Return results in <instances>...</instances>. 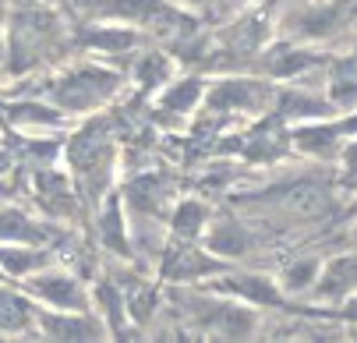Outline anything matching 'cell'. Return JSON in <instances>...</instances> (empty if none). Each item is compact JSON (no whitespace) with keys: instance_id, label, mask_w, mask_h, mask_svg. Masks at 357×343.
I'll return each instance as SVG.
<instances>
[{"instance_id":"obj_1","label":"cell","mask_w":357,"mask_h":343,"mask_svg":"<svg viewBox=\"0 0 357 343\" xmlns=\"http://www.w3.org/2000/svg\"><path fill=\"white\" fill-rule=\"evenodd\" d=\"M25 294H32L36 301L57 312H89V290L68 269H57L54 262L25 276Z\"/></svg>"},{"instance_id":"obj_2","label":"cell","mask_w":357,"mask_h":343,"mask_svg":"<svg viewBox=\"0 0 357 343\" xmlns=\"http://www.w3.org/2000/svg\"><path fill=\"white\" fill-rule=\"evenodd\" d=\"M357 287V255H343V259H333L319 269L312 290L315 298L322 301H347Z\"/></svg>"},{"instance_id":"obj_3","label":"cell","mask_w":357,"mask_h":343,"mask_svg":"<svg viewBox=\"0 0 357 343\" xmlns=\"http://www.w3.org/2000/svg\"><path fill=\"white\" fill-rule=\"evenodd\" d=\"M36 329H43L50 340H89V336H99V322H92L89 312H39L36 319Z\"/></svg>"},{"instance_id":"obj_4","label":"cell","mask_w":357,"mask_h":343,"mask_svg":"<svg viewBox=\"0 0 357 343\" xmlns=\"http://www.w3.org/2000/svg\"><path fill=\"white\" fill-rule=\"evenodd\" d=\"M227 294H234V298H241L244 305H280L283 301V294L280 287L269 280V276H255V273H241V276H230L223 283Z\"/></svg>"},{"instance_id":"obj_5","label":"cell","mask_w":357,"mask_h":343,"mask_svg":"<svg viewBox=\"0 0 357 343\" xmlns=\"http://www.w3.org/2000/svg\"><path fill=\"white\" fill-rule=\"evenodd\" d=\"M329 107L336 110L357 107V57H340L329 64Z\"/></svg>"},{"instance_id":"obj_6","label":"cell","mask_w":357,"mask_h":343,"mask_svg":"<svg viewBox=\"0 0 357 343\" xmlns=\"http://www.w3.org/2000/svg\"><path fill=\"white\" fill-rule=\"evenodd\" d=\"M50 262H54V259H50L46 252H39L36 244H0V273H4V276L25 280L36 269L50 266Z\"/></svg>"},{"instance_id":"obj_7","label":"cell","mask_w":357,"mask_h":343,"mask_svg":"<svg viewBox=\"0 0 357 343\" xmlns=\"http://www.w3.org/2000/svg\"><path fill=\"white\" fill-rule=\"evenodd\" d=\"M36 305L25 298V294H11V290H0V333H11L22 336L29 329H36Z\"/></svg>"},{"instance_id":"obj_8","label":"cell","mask_w":357,"mask_h":343,"mask_svg":"<svg viewBox=\"0 0 357 343\" xmlns=\"http://www.w3.org/2000/svg\"><path fill=\"white\" fill-rule=\"evenodd\" d=\"M206 248L213 255H220V259H241L248 252V234L237 223H216L206 234Z\"/></svg>"},{"instance_id":"obj_9","label":"cell","mask_w":357,"mask_h":343,"mask_svg":"<svg viewBox=\"0 0 357 343\" xmlns=\"http://www.w3.org/2000/svg\"><path fill=\"white\" fill-rule=\"evenodd\" d=\"M213 329L227 340H244L255 333V315L248 305H223L213 319Z\"/></svg>"},{"instance_id":"obj_10","label":"cell","mask_w":357,"mask_h":343,"mask_svg":"<svg viewBox=\"0 0 357 343\" xmlns=\"http://www.w3.org/2000/svg\"><path fill=\"white\" fill-rule=\"evenodd\" d=\"M336 135H340V128L312 121V124H304V128H297V131H294V142H297V149H304V153L329 156V153L336 149Z\"/></svg>"},{"instance_id":"obj_11","label":"cell","mask_w":357,"mask_h":343,"mask_svg":"<svg viewBox=\"0 0 357 343\" xmlns=\"http://www.w3.org/2000/svg\"><path fill=\"white\" fill-rule=\"evenodd\" d=\"M43 230L32 227L18 209H0V244H39Z\"/></svg>"},{"instance_id":"obj_12","label":"cell","mask_w":357,"mask_h":343,"mask_svg":"<svg viewBox=\"0 0 357 343\" xmlns=\"http://www.w3.org/2000/svg\"><path fill=\"white\" fill-rule=\"evenodd\" d=\"M198 100H202V82L198 78H177L160 96V107L163 110H191Z\"/></svg>"},{"instance_id":"obj_13","label":"cell","mask_w":357,"mask_h":343,"mask_svg":"<svg viewBox=\"0 0 357 343\" xmlns=\"http://www.w3.org/2000/svg\"><path fill=\"white\" fill-rule=\"evenodd\" d=\"M213 107H255V82H223L213 96Z\"/></svg>"},{"instance_id":"obj_14","label":"cell","mask_w":357,"mask_h":343,"mask_svg":"<svg viewBox=\"0 0 357 343\" xmlns=\"http://www.w3.org/2000/svg\"><path fill=\"white\" fill-rule=\"evenodd\" d=\"M319 269H322V262H315V259H301V262L287 266V273H283V290H294V294L312 290Z\"/></svg>"},{"instance_id":"obj_15","label":"cell","mask_w":357,"mask_h":343,"mask_svg":"<svg viewBox=\"0 0 357 343\" xmlns=\"http://www.w3.org/2000/svg\"><path fill=\"white\" fill-rule=\"evenodd\" d=\"M85 43H89V46H99V50H128V46L135 43V32H131V29H121V25H114V29H96V32L85 36Z\"/></svg>"},{"instance_id":"obj_16","label":"cell","mask_w":357,"mask_h":343,"mask_svg":"<svg viewBox=\"0 0 357 343\" xmlns=\"http://www.w3.org/2000/svg\"><path fill=\"white\" fill-rule=\"evenodd\" d=\"M206 206L202 202H181V209H177V216H174V230L177 234H184V237H195L202 227H206Z\"/></svg>"},{"instance_id":"obj_17","label":"cell","mask_w":357,"mask_h":343,"mask_svg":"<svg viewBox=\"0 0 357 343\" xmlns=\"http://www.w3.org/2000/svg\"><path fill=\"white\" fill-rule=\"evenodd\" d=\"M103 237H107L110 248H117V252L128 255V241H124V227H121V209L117 206H110L103 213Z\"/></svg>"},{"instance_id":"obj_18","label":"cell","mask_w":357,"mask_h":343,"mask_svg":"<svg viewBox=\"0 0 357 343\" xmlns=\"http://www.w3.org/2000/svg\"><path fill=\"white\" fill-rule=\"evenodd\" d=\"M167 75H170V64H167L160 54L142 57V64H138V78H142V85H160V82H167Z\"/></svg>"},{"instance_id":"obj_19","label":"cell","mask_w":357,"mask_h":343,"mask_svg":"<svg viewBox=\"0 0 357 343\" xmlns=\"http://www.w3.org/2000/svg\"><path fill=\"white\" fill-rule=\"evenodd\" d=\"M343 163H347V170H354V174H357V142H350V145H347Z\"/></svg>"},{"instance_id":"obj_20","label":"cell","mask_w":357,"mask_h":343,"mask_svg":"<svg viewBox=\"0 0 357 343\" xmlns=\"http://www.w3.org/2000/svg\"><path fill=\"white\" fill-rule=\"evenodd\" d=\"M343 312H347V319H354V322H357V294H350V298H347Z\"/></svg>"}]
</instances>
